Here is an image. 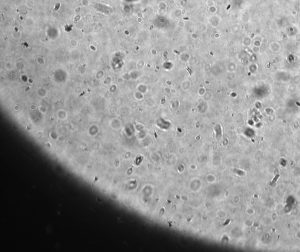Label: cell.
Listing matches in <instances>:
<instances>
[{"instance_id": "obj_1", "label": "cell", "mask_w": 300, "mask_h": 252, "mask_svg": "<svg viewBox=\"0 0 300 252\" xmlns=\"http://www.w3.org/2000/svg\"><path fill=\"white\" fill-rule=\"evenodd\" d=\"M279 175H277V176H276V177H275V178L274 179V180L272 181V182H276V181L277 180V179H278V178H279Z\"/></svg>"}]
</instances>
